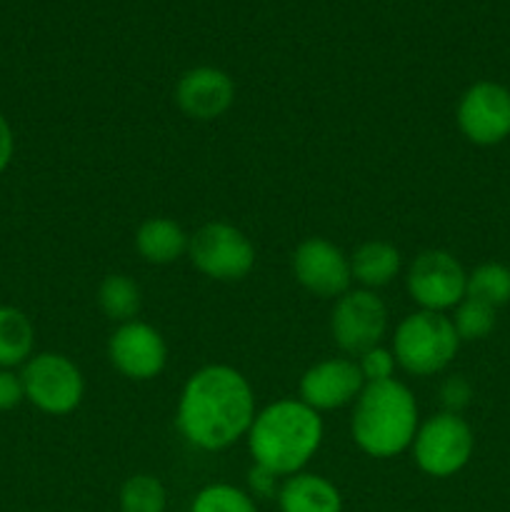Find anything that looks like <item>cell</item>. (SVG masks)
Listing matches in <instances>:
<instances>
[{
  "label": "cell",
  "instance_id": "5",
  "mask_svg": "<svg viewBox=\"0 0 510 512\" xmlns=\"http://www.w3.org/2000/svg\"><path fill=\"white\" fill-rule=\"evenodd\" d=\"M188 255L198 273L218 283H238L255 268V248L250 238L223 220L200 225L190 235Z\"/></svg>",
  "mask_w": 510,
  "mask_h": 512
},
{
  "label": "cell",
  "instance_id": "15",
  "mask_svg": "<svg viewBox=\"0 0 510 512\" xmlns=\"http://www.w3.org/2000/svg\"><path fill=\"white\" fill-rule=\"evenodd\" d=\"M280 512H343V495L328 478L295 473L278 490Z\"/></svg>",
  "mask_w": 510,
  "mask_h": 512
},
{
  "label": "cell",
  "instance_id": "22",
  "mask_svg": "<svg viewBox=\"0 0 510 512\" xmlns=\"http://www.w3.org/2000/svg\"><path fill=\"white\" fill-rule=\"evenodd\" d=\"M190 512H258L253 495L228 483L205 485L190 503Z\"/></svg>",
  "mask_w": 510,
  "mask_h": 512
},
{
  "label": "cell",
  "instance_id": "23",
  "mask_svg": "<svg viewBox=\"0 0 510 512\" xmlns=\"http://www.w3.org/2000/svg\"><path fill=\"white\" fill-rule=\"evenodd\" d=\"M450 320H453V328L458 333L460 343L463 340L473 343V340H483L493 333L495 308L475 298H463L455 305V315Z\"/></svg>",
  "mask_w": 510,
  "mask_h": 512
},
{
  "label": "cell",
  "instance_id": "9",
  "mask_svg": "<svg viewBox=\"0 0 510 512\" xmlns=\"http://www.w3.org/2000/svg\"><path fill=\"white\" fill-rule=\"evenodd\" d=\"M388 330V310L373 290L355 288L335 300L330 333L335 345L348 355H363L375 348Z\"/></svg>",
  "mask_w": 510,
  "mask_h": 512
},
{
  "label": "cell",
  "instance_id": "2",
  "mask_svg": "<svg viewBox=\"0 0 510 512\" xmlns=\"http://www.w3.org/2000/svg\"><path fill=\"white\" fill-rule=\"evenodd\" d=\"M250 458L278 478L303 473L323 443V420L295 398H283L255 413L248 430Z\"/></svg>",
  "mask_w": 510,
  "mask_h": 512
},
{
  "label": "cell",
  "instance_id": "4",
  "mask_svg": "<svg viewBox=\"0 0 510 512\" xmlns=\"http://www.w3.org/2000/svg\"><path fill=\"white\" fill-rule=\"evenodd\" d=\"M460 338L453 320L445 313L418 310L398 325L393 338V355L400 368L418 378L443 373L458 355Z\"/></svg>",
  "mask_w": 510,
  "mask_h": 512
},
{
  "label": "cell",
  "instance_id": "14",
  "mask_svg": "<svg viewBox=\"0 0 510 512\" xmlns=\"http://www.w3.org/2000/svg\"><path fill=\"white\" fill-rule=\"evenodd\" d=\"M175 103L188 118L210 123L233 108L235 83L225 70L213 65H198L180 75L175 85Z\"/></svg>",
  "mask_w": 510,
  "mask_h": 512
},
{
  "label": "cell",
  "instance_id": "11",
  "mask_svg": "<svg viewBox=\"0 0 510 512\" xmlns=\"http://www.w3.org/2000/svg\"><path fill=\"white\" fill-rule=\"evenodd\" d=\"M108 358L123 378L145 383V380L158 378L165 370L168 345L153 325L130 320V323L118 325L110 335Z\"/></svg>",
  "mask_w": 510,
  "mask_h": 512
},
{
  "label": "cell",
  "instance_id": "6",
  "mask_svg": "<svg viewBox=\"0 0 510 512\" xmlns=\"http://www.w3.org/2000/svg\"><path fill=\"white\" fill-rule=\"evenodd\" d=\"M475 438L470 425L460 415H430L415 433L413 460L430 478H450L470 463Z\"/></svg>",
  "mask_w": 510,
  "mask_h": 512
},
{
  "label": "cell",
  "instance_id": "27",
  "mask_svg": "<svg viewBox=\"0 0 510 512\" xmlns=\"http://www.w3.org/2000/svg\"><path fill=\"white\" fill-rule=\"evenodd\" d=\"M248 485L250 495H255V498H275L280 490L278 475L270 473L268 468H260V465H253V468H250Z\"/></svg>",
  "mask_w": 510,
  "mask_h": 512
},
{
  "label": "cell",
  "instance_id": "12",
  "mask_svg": "<svg viewBox=\"0 0 510 512\" xmlns=\"http://www.w3.org/2000/svg\"><path fill=\"white\" fill-rule=\"evenodd\" d=\"M293 275L318 298H340L350 290V258L325 238H308L293 250Z\"/></svg>",
  "mask_w": 510,
  "mask_h": 512
},
{
  "label": "cell",
  "instance_id": "21",
  "mask_svg": "<svg viewBox=\"0 0 510 512\" xmlns=\"http://www.w3.org/2000/svg\"><path fill=\"white\" fill-rule=\"evenodd\" d=\"M120 512H165L168 493L155 475L140 473L123 483L118 495Z\"/></svg>",
  "mask_w": 510,
  "mask_h": 512
},
{
  "label": "cell",
  "instance_id": "24",
  "mask_svg": "<svg viewBox=\"0 0 510 512\" xmlns=\"http://www.w3.org/2000/svg\"><path fill=\"white\" fill-rule=\"evenodd\" d=\"M355 363H358L360 375H363L365 383H383V380H393L398 360H395L393 350L375 345V348L365 350L363 355H358Z\"/></svg>",
  "mask_w": 510,
  "mask_h": 512
},
{
  "label": "cell",
  "instance_id": "16",
  "mask_svg": "<svg viewBox=\"0 0 510 512\" xmlns=\"http://www.w3.org/2000/svg\"><path fill=\"white\" fill-rule=\"evenodd\" d=\"M190 235L170 218H148L135 233V250L150 265H170L188 255Z\"/></svg>",
  "mask_w": 510,
  "mask_h": 512
},
{
  "label": "cell",
  "instance_id": "13",
  "mask_svg": "<svg viewBox=\"0 0 510 512\" xmlns=\"http://www.w3.org/2000/svg\"><path fill=\"white\" fill-rule=\"evenodd\" d=\"M365 380L355 360L330 358L310 365L300 378V400L315 413L320 410H338L355 403L363 393Z\"/></svg>",
  "mask_w": 510,
  "mask_h": 512
},
{
  "label": "cell",
  "instance_id": "10",
  "mask_svg": "<svg viewBox=\"0 0 510 512\" xmlns=\"http://www.w3.org/2000/svg\"><path fill=\"white\" fill-rule=\"evenodd\" d=\"M455 120L465 140L480 148L503 143L510 135V90L495 80H478L460 95Z\"/></svg>",
  "mask_w": 510,
  "mask_h": 512
},
{
  "label": "cell",
  "instance_id": "3",
  "mask_svg": "<svg viewBox=\"0 0 510 512\" xmlns=\"http://www.w3.org/2000/svg\"><path fill=\"white\" fill-rule=\"evenodd\" d=\"M418 428V403L400 380L365 383L350 418L355 445L365 455L395 458L413 445Z\"/></svg>",
  "mask_w": 510,
  "mask_h": 512
},
{
  "label": "cell",
  "instance_id": "18",
  "mask_svg": "<svg viewBox=\"0 0 510 512\" xmlns=\"http://www.w3.org/2000/svg\"><path fill=\"white\" fill-rule=\"evenodd\" d=\"M35 328L28 315L10 305H0V368L10 370L33 358Z\"/></svg>",
  "mask_w": 510,
  "mask_h": 512
},
{
  "label": "cell",
  "instance_id": "26",
  "mask_svg": "<svg viewBox=\"0 0 510 512\" xmlns=\"http://www.w3.org/2000/svg\"><path fill=\"white\" fill-rule=\"evenodd\" d=\"M23 400H25V390H23V380H20V375L0 368V413L18 408Z\"/></svg>",
  "mask_w": 510,
  "mask_h": 512
},
{
  "label": "cell",
  "instance_id": "17",
  "mask_svg": "<svg viewBox=\"0 0 510 512\" xmlns=\"http://www.w3.org/2000/svg\"><path fill=\"white\" fill-rule=\"evenodd\" d=\"M400 250L388 240H368L350 255V275L363 290H378L400 273Z\"/></svg>",
  "mask_w": 510,
  "mask_h": 512
},
{
  "label": "cell",
  "instance_id": "19",
  "mask_svg": "<svg viewBox=\"0 0 510 512\" xmlns=\"http://www.w3.org/2000/svg\"><path fill=\"white\" fill-rule=\"evenodd\" d=\"M140 288L133 278L123 273H110L98 285V305L105 318L123 325L140 313Z\"/></svg>",
  "mask_w": 510,
  "mask_h": 512
},
{
  "label": "cell",
  "instance_id": "8",
  "mask_svg": "<svg viewBox=\"0 0 510 512\" xmlns=\"http://www.w3.org/2000/svg\"><path fill=\"white\" fill-rule=\"evenodd\" d=\"M408 295L420 310L445 313L465 298L468 273L448 250H423L405 275Z\"/></svg>",
  "mask_w": 510,
  "mask_h": 512
},
{
  "label": "cell",
  "instance_id": "7",
  "mask_svg": "<svg viewBox=\"0 0 510 512\" xmlns=\"http://www.w3.org/2000/svg\"><path fill=\"white\" fill-rule=\"evenodd\" d=\"M25 400L40 413L68 415L85 395V380L78 365L60 353H40L25 363L23 373Z\"/></svg>",
  "mask_w": 510,
  "mask_h": 512
},
{
  "label": "cell",
  "instance_id": "1",
  "mask_svg": "<svg viewBox=\"0 0 510 512\" xmlns=\"http://www.w3.org/2000/svg\"><path fill=\"white\" fill-rule=\"evenodd\" d=\"M255 395L248 378L230 365H205L183 385L175 423L193 448L218 453L248 435Z\"/></svg>",
  "mask_w": 510,
  "mask_h": 512
},
{
  "label": "cell",
  "instance_id": "28",
  "mask_svg": "<svg viewBox=\"0 0 510 512\" xmlns=\"http://www.w3.org/2000/svg\"><path fill=\"white\" fill-rule=\"evenodd\" d=\"M15 153V138H13V128H10L8 118L0 113V173L10 165Z\"/></svg>",
  "mask_w": 510,
  "mask_h": 512
},
{
  "label": "cell",
  "instance_id": "25",
  "mask_svg": "<svg viewBox=\"0 0 510 512\" xmlns=\"http://www.w3.org/2000/svg\"><path fill=\"white\" fill-rule=\"evenodd\" d=\"M473 398V388L463 375H450L443 385H440V403H443V413L460 415L470 405Z\"/></svg>",
  "mask_w": 510,
  "mask_h": 512
},
{
  "label": "cell",
  "instance_id": "20",
  "mask_svg": "<svg viewBox=\"0 0 510 512\" xmlns=\"http://www.w3.org/2000/svg\"><path fill=\"white\" fill-rule=\"evenodd\" d=\"M465 298H475L498 310L510 303V268L503 263H483L468 275Z\"/></svg>",
  "mask_w": 510,
  "mask_h": 512
}]
</instances>
